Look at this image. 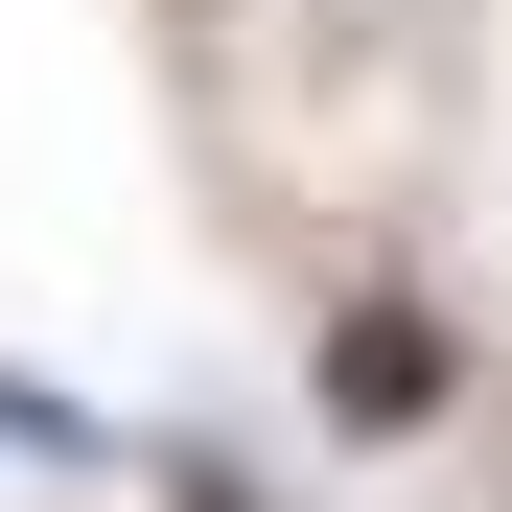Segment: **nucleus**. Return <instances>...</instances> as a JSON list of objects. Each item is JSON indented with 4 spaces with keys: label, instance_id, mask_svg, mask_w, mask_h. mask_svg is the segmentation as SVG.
<instances>
[{
    "label": "nucleus",
    "instance_id": "nucleus-1",
    "mask_svg": "<svg viewBox=\"0 0 512 512\" xmlns=\"http://www.w3.org/2000/svg\"><path fill=\"white\" fill-rule=\"evenodd\" d=\"M350 419H443V326H419V303L350 326Z\"/></svg>",
    "mask_w": 512,
    "mask_h": 512
}]
</instances>
